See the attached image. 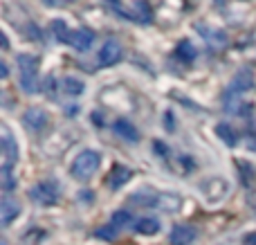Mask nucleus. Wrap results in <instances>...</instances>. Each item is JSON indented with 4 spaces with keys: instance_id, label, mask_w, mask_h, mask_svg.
Returning a JSON list of instances; mask_svg holds the SVG:
<instances>
[{
    "instance_id": "nucleus-33",
    "label": "nucleus",
    "mask_w": 256,
    "mask_h": 245,
    "mask_svg": "<svg viewBox=\"0 0 256 245\" xmlns=\"http://www.w3.org/2000/svg\"><path fill=\"white\" fill-rule=\"evenodd\" d=\"M108 2H112V4H117V2H120V0H108Z\"/></svg>"
},
{
    "instance_id": "nucleus-25",
    "label": "nucleus",
    "mask_w": 256,
    "mask_h": 245,
    "mask_svg": "<svg viewBox=\"0 0 256 245\" xmlns=\"http://www.w3.org/2000/svg\"><path fill=\"white\" fill-rule=\"evenodd\" d=\"M14 187H16V184H14L12 166H2V189H4V192H12Z\"/></svg>"
},
{
    "instance_id": "nucleus-23",
    "label": "nucleus",
    "mask_w": 256,
    "mask_h": 245,
    "mask_svg": "<svg viewBox=\"0 0 256 245\" xmlns=\"http://www.w3.org/2000/svg\"><path fill=\"white\" fill-rule=\"evenodd\" d=\"M110 223H112V225H115V228H117V230H120V228H126V225H128V223H130V214H128V212H126V210H117V212H115V214H112Z\"/></svg>"
},
{
    "instance_id": "nucleus-18",
    "label": "nucleus",
    "mask_w": 256,
    "mask_h": 245,
    "mask_svg": "<svg viewBox=\"0 0 256 245\" xmlns=\"http://www.w3.org/2000/svg\"><path fill=\"white\" fill-rule=\"evenodd\" d=\"M61 86L70 97H79V94L86 92V84L79 79V76H66V79L61 81Z\"/></svg>"
},
{
    "instance_id": "nucleus-1",
    "label": "nucleus",
    "mask_w": 256,
    "mask_h": 245,
    "mask_svg": "<svg viewBox=\"0 0 256 245\" xmlns=\"http://www.w3.org/2000/svg\"><path fill=\"white\" fill-rule=\"evenodd\" d=\"M16 66H18V81H20V88L25 90L27 94H34L36 88H38V58L34 54H18L16 56Z\"/></svg>"
},
{
    "instance_id": "nucleus-10",
    "label": "nucleus",
    "mask_w": 256,
    "mask_h": 245,
    "mask_svg": "<svg viewBox=\"0 0 256 245\" xmlns=\"http://www.w3.org/2000/svg\"><path fill=\"white\" fill-rule=\"evenodd\" d=\"M196 230L191 228V225H184V223H180V225H173V230H171V234H168V243L171 245H191L196 241Z\"/></svg>"
},
{
    "instance_id": "nucleus-14",
    "label": "nucleus",
    "mask_w": 256,
    "mask_h": 245,
    "mask_svg": "<svg viewBox=\"0 0 256 245\" xmlns=\"http://www.w3.org/2000/svg\"><path fill=\"white\" fill-rule=\"evenodd\" d=\"M112 130H115L120 138H124L126 142H137V140H140V130H137L128 120H124V117L115 120V124H112Z\"/></svg>"
},
{
    "instance_id": "nucleus-17",
    "label": "nucleus",
    "mask_w": 256,
    "mask_h": 245,
    "mask_svg": "<svg viewBox=\"0 0 256 245\" xmlns=\"http://www.w3.org/2000/svg\"><path fill=\"white\" fill-rule=\"evenodd\" d=\"M216 135L227 144V146H232V148H234L236 144H238V133H236V130L232 128L230 124H225V122L216 124Z\"/></svg>"
},
{
    "instance_id": "nucleus-22",
    "label": "nucleus",
    "mask_w": 256,
    "mask_h": 245,
    "mask_svg": "<svg viewBox=\"0 0 256 245\" xmlns=\"http://www.w3.org/2000/svg\"><path fill=\"white\" fill-rule=\"evenodd\" d=\"M158 198L160 196H155V194H150V189H142V192H137V194H132L130 196V200L135 202V205H146V207H150V205H158Z\"/></svg>"
},
{
    "instance_id": "nucleus-29",
    "label": "nucleus",
    "mask_w": 256,
    "mask_h": 245,
    "mask_svg": "<svg viewBox=\"0 0 256 245\" xmlns=\"http://www.w3.org/2000/svg\"><path fill=\"white\" fill-rule=\"evenodd\" d=\"M248 148L256 153V133H254V135H250V140H248Z\"/></svg>"
},
{
    "instance_id": "nucleus-4",
    "label": "nucleus",
    "mask_w": 256,
    "mask_h": 245,
    "mask_svg": "<svg viewBox=\"0 0 256 245\" xmlns=\"http://www.w3.org/2000/svg\"><path fill=\"white\" fill-rule=\"evenodd\" d=\"M122 56H124V48H122V43L117 38H108L106 43L102 45V50H99L97 61H99V66L102 68H108V66L120 63Z\"/></svg>"
},
{
    "instance_id": "nucleus-3",
    "label": "nucleus",
    "mask_w": 256,
    "mask_h": 245,
    "mask_svg": "<svg viewBox=\"0 0 256 245\" xmlns=\"http://www.w3.org/2000/svg\"><path fill=\"white\" fill-rule=\"evenodd\" d=\"M27 194H30V198L34 202L50 207V205H56V202H58L61 187H58L56 182H52V180H40V182H36Z\"/></svg>"
},
{
    "instance_id": "nucleus-30",
    "label": "nucleus",
    "mask_w": 256,
    "mask_h": 245,
    "mask_svg": "<svg viewBox=\"0 0 256 245\" xmlns=\"http://www.w3.org/2000/svg\"><path fill=\"white\" fill-rule=\"evenodd\" d=\"M7 72H9V70H7V63L2 61V63H0V76H2V79H7V76H9Z\"/></svg>"
},
{
    "instance_id": "nucleus-6",
    "label": "nucleus",
    "mask_w": 256,
    "mask_h": 245,
    "mask_svg": "<svg viewBox=\"0 0 256 245\" xmlns=\"http://www.w3.org/2000/svg\"><path fill=\"white\" fill-rule=\"evenodd\" d=\"M22 124H25V128L32 130V133H40V130L48 126V112L38 106L27 108V110L22 112Z\"/></svg>"
},
{
    "instance_id": "nucleus-26",
    "label": "nucleus",
    "mask_w": 256,
    "mask_h": 245,
    "mask_svg": "<svg viewBox=\"0 0 256 245\" xmlns=\"http://www.w3.org/2000/svg\"><path fill=\"white\" fill-rule=\"evenodd\" d=\"M54 90H56V79H54V76H48V79H45V94L52 97Z\"/></svg>"
},
{
    "instance_id": "nucleus-31",
    "label": "nucleus",
    "mask_w": 256,
    "mask_h": 245,
    "mask_svg": "<svg viewBox=\"0 0 256 245\" xmlns=\"http://www.w3.org/2000/svg\"><path fill=\"white\" fill-rule=\"evenodd\" d=\"M245 245H256V232L254 234H248V238H245Z\"/></svg>"
},
{
    "instance_id": "nucleus-9",
    "label": "nucleus",
    "mask_w": 256,
    "mask_h": 245,
    "mask_svg": "<svg viewBox=\"0 0 256 245\" xmlns=\"http://www.w3.org/2000/svg\"><path fill=\"white\" fill-rule=\"evenodd\" d=\"M196 32H200V34H202V38L207 40L209 45H212V48H225L227 45V34L222 30H216V27H209V25H204V22H200V25H196Z\"/></svg>"
},
{
    "instance_id": "nucleus-19",
    "label": "nucleus",
    "mask_w": 256,
    "mask_h": 245,
    "mask_svg": "<svg viewBox=\"0 0 256 245\" xmlns=\"http://www.w3.org/2000/svg\"><path fill=\"white\" fill-rule=\"evenodd\" d=\"M236 171H238V178H240V182H243L245 187H250V184L254 182L256 171H254V166L250 164V162H245V160H236Z\"/></svg>"
},
{
    "instance_id": "nucleus-7",
    "label": "nucleus",
    "mask_w": 256,
    "mask_h": 245,
    "mask_svg": "<svg viewBox=\"0 0 256 245\" xmlns=\"http://www.w3.org/2000/svg\"><path fill=\"white\" fill-rule=\"evenodd\" d=\"M68 43H70L74 50H79V52H86V50H90V48H92V43H94V32L88 30V27L72 30Z\"/></svg>"
},
{
    "instance_id": "nucleus-32",
    "label": "nucleus",
    "mask_w": 256,
    "mask_h": 245,
    "mask_svg": "<svg viewBox=\"0 0 256 245\" xmlns=\"http://www.w3.org/2000/svg\"><path fill=\"white\" fill-rule=\"evenodd\" d=\"M48 4H58V0H45Z\"/></svg>"
},
{
    "instance_id": "nucleus-28",
    "label": "nucleus",
    "mask_w": 256,
    "mask_h": 245,
    "mask_svg": "<svg viewBox=\"0 0 256 245\" xmlns=\"http://www.w3.org/2000/svg\"><path fill=\"white\" fill-rule=\"evenodd\" d=\"M155 151H158V153H162L164 158L168 156V148H166V144H160V142H155Z\"/></svg>"
},
{
    "instance_id": "nucleus-15",
    "label": "nucleus",
    "mask_w": 256,
    "mask_h": 245,
    "mask_svg": "<svg viewBox=\"0 0 256 245\" xmlns=\"http://www.w3.org/2000/svg\"><path fill=\"white\" fill-rule=\"evenodd\" d=\"M135 232L142 234V236H153V234L160 232V220L153 218V216H144L135 223Z\"/></svg>"
},
{
    "instance_id": "nucleus-24",
    "label": "nucleus",
    "mask_w": 256,
    "mask_h": 245,
    "mask_svg": "<svg viewBox=\"0 0 256 245\" xmlns=\"http://www.w3.org/2000/svg\"><path fill=\"white\" fill-rule=\"evenodd\" d=\"M115 234H117V228L110 223V225H106V228H99L97 232H94V236L104 238V241H112V238H115Z\"/></svg>"
},
{
    "instance_id": "nucleus-20",
    "label": "nucleus",
    "mask_w": 256,
    "mask_h": 245,
    "mask_svg": "<svg viewBox=\"0 0 256 245\" xmlns=\"http://www.w3.org/2000/svg\"><path fill=\"white\" fill-rule=\"evenodd\" d=\"M158 205L162 207L164 212H178L182 207V198L178 194H160Z\"/></svg>"
},
{
    "instance_id": "nucleus-12",
    "label": "nucleus",
    "mask_w": 256,
    "mask_h": 245,
    "mask_svg": "<svg viewBox=\"0 0 256 245\" xmlns=\"http://www.w3.org/2000/svg\"><path fill=\"white\" fill-rule=\"evenodd\" d=\"M252 86H254V72L250 68H240L234 74V81H232V92L243 94L248 90H252Z\"/></svg>"
},
{
    "instance_id": "nucleus-5",
    "label": "nucleus",
    "mask_w": 256,
    "mask_h": 245,
    "mask_svg": "<svg viewBox=\"0 0 256 245\" xmlns=\"http://www.w3.org/2000/svg\"><path fill=\"white\" fill-rule=\"evenodd\" d=\"M124 16L140 22V25H150L153 22V9H150V4L146 0H132L130 7L124 12Z\"/></svg>"
},
{
    "instance_id": "nucleus-13",
    "label": "nucleus",
    "mask_w": 256,
    "mask_h": 245,
    "mask_svg": "<svg viewBox=\"0 0 256 245\" xmlns=\"http://www.w3.org/2000/svg\"><path fill=\"white\" fill-rule=\"evenodd\" d=\"M20 214V202L14 200V198H4L0 202V218H2V228H9L14 220Z\"/></svg>"
},
{
    "instance_id": "nucleus-27",
    "label": "nucleus",
    "mask_w": 256,
    "mask_h": 245,
    "mask_svg": "<svg viewBox=\"0 0 256 245\" xmlns=\"http://www.w3.org/2000/svg\"><path fill=\"white\" fill-rule=\"evenodd\" d=\"M30 36H32V40H43L40 38V30L34 27V25H30Z\"/></svg>"
},
{
    "instance_id": "nucleus-8",
    "label": "nucleus",
    "mask_w": 256,
    "mask_h": 245,
    "mask_svg": "<svg viewBox=\"0 0 256 245\" xmlns=\"http://www.w3.org/2000/svg\"><path fill=\"white\" fill-rule=\"evenodd\" d=\"M2 158H4V166H14L18 162V142L14 140V135L9 133V128L4 126L2 128Z\"/></svg>"
},
{
    "instance_id": "nucleus-21",
    "label": "nucleus",
    "mask_w": 256,
    "mask_h": 245,
    "mask_svg": "<svg viewBox=\"0 0 256 245\" xmlns=\"http://www.w3.org/2000/svg\"><path fill=\"white\" fill-rule=\"evenodd\" d=\"M52 34L58 43H68V38H70V30H68V22L63 20V18H54L52 20Z\"/></svg>"
},
{
    "instance_id": "nucleus-16",
    "label": "nucleus",
    "mask_w": 256,
    "mask_h": 245,
    "mask_svg": "<svg viewBox=\"0 0 256 245\" xmlns=\"http://www.w3.org/2000/svg\"><path fill=\"white\" fill-rule=\"evenodd\" d=\"M176 56L180 58L182 63H194V58L198 56V52H196L194 43H191L189 38H182L180 43H178V48H176Z\"/></svg>"
},
{
    "instance_id": "nucleus-2",
    "label": "nucleus",
    "mask_w": 256,
    "mask_h": 245,
    "mask_svg": "<svg viewBox=\"0 0 256 245\" xmlns=\"http://www.w3.org/2000/svg\"><path fill=\"white\" fill-rule=\"evenodd\" d=\"M99 166H102V156H99L97 151H92V148H86V151H81L79 156L72 160L70 174L74 176L76 180L86 182V180H90L94 174H97Z\"/></svg>"
},
{
    "instance_id": "nucleus-11",
    "label": "nucleus",
    "mask_w": 256,
    "mask_h": 245,
    "mask_svg": "<svg viewBox=\"0 0 256 245\" xmlns=\"http://www.w3.org/2000/svg\"><path fill=\"white\" fill-rule=\"evenodd\" d=\"M130 178H132V171L128 169L126 164H115V166L110 169V174H108L106 184L112 189V192H117V189L124 187V184H126Z\"/></svg>"
}]
</instances>
